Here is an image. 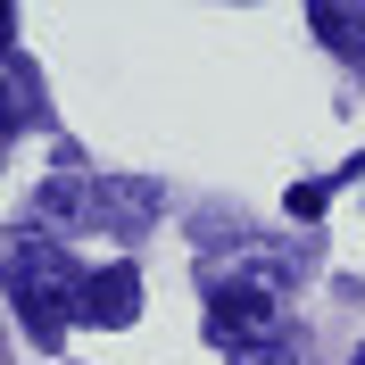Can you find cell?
Masks as SVG:
<instances>
[{"mask_svg":"<svg viewBox=\"0 0 365 365\" xmlns=\"http://www.w3.org/2000/svg\"><path fill=\"white\" fill-rule=\"evenodd\" d=\"M282 207H291L299 225H307V216H324V182H299V191H291V200H282Z\"/></svg>","mask_w":365,"mask_h":365,"instance_id":"5","label":"cell"},{"mask_svg":"<svg viewBox=\"0 0 365 365\" xmlns=\"http://www.w3.org/2000/svg\"><path fill=\"white\" fill-rule=\"evenodd\" d=\"M316 34L341 42L349 58H365V9H316Z\"/></svg>","mask_w":365,"mask_h":365,"instance_id":"4","label":"cell"},{"mask_svg":"<svg viewBox=\"0 0 365 365\" xmlns=\"http://www.w3.org/2000/svg\"><path fill=\"white\" fill-rule=\"evenodd\" d=\"M75 291H83V274L67 266L58 241L25 232L17 250H9V299L25 307V332L34 341H58V307H75Z\"/></svg>","mask_w":365,"mask_h":365,"instance_id":"1","label":"cell"},{"mask_svg":"<svg viewBox=\"0 0 365 365\" xmlns=\"http://www.w3.org/2000/svg\"><path fill=\"white\" fill-rule=\"evenodd\" d=\"M349 365H365V349H357V357H349Z\"/></svg>","mask_w":365,"mask_h":365,"instance_id":"7","label":"cell"},{"mask_svg":"<svg viewBox=\"0 0 365 365\" xmlns=\"http://www.w3.org/2000/svg\"><path fill=\"white\" fill-rule=\"evenodd\" d=\"M75 316H83V324H108V332L133 324L141 316V274L125 266V257H116V266H91L83 291H75Z\"/></svg>","mask_w":365,"mask_h":365,"instance_id":"3","label":"cell"},{"mask_svg":"<svg viewBox=\"0 0 365 365\" xmlns=\"http://www.w3.org/2000/svg\"><path fill=\"white\" fill-rule=\"evenodd\" d=\"M266 332H274V299H266V291L232 282V291L207 299V341H216V349H250V357H257Z\"/></svg>","mask_w":365,"mask_h":365,"instance_id":"2","label":"cell"},{"mask_svg":"<svg viewBox=\"0 0 365 365\" xmlns=\"http://www.w3.org/2000/svg\"><path fill=\"white\" fill-rule=\"evenodd\" d=\"M241 365H291V349H257V357H241Z\"/></svg>","mask_w":365,"mask_h":365,"instance_id":"6","label":"cell"}]
</instances>
